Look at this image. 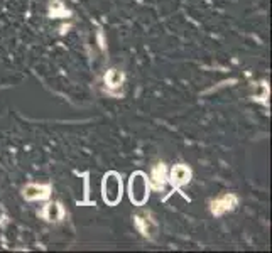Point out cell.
<instances>
[{
    "label": "cell",
    "mask_w": 272,
    "mask_h": 253,
    "mask_svg": "<svg viewBox=\"0 0 272 253\" xmlns=\"http://www.w3.org/2000/svg\"><path fill=\"white\" fill-rule=\"evenodd\" d=\"M49 11H51V16L52 17H66L68 16V11L65 9V6H63V4L60 2V0H55V2H51Z\"/></svg>",
    "instance_id": "cell-10"
},
{
    "label": "cell",
    "mask_w": 272,
    "mask_h": 253,
    "mask_svg": "<svg viewBox=\"0 0 272 253\" xmlns=\"http://www.w3.org/2000/svg\"><path fill=\"white\" fill-rule=\"evenodd\" d=\"M166 181H168V177H166V167H164V164L161 162V164L154 165L152 174H150V184H152V187L159 191V189L164 187Z\"/></svg>",
    "instance_id": "cell-7"
},
{
    "label": "cell",
    "mask_w": 272,
    "mask_h": 253,
    "mask_svg": "<svg viewBox=\"0 0 272 253\" xmlns=\"http://www.w3.org/2000/svg\"><path fill=\"white\" fill-rule=\"evenodd\" d=\"M105 81H106V85L112 86V88H117V86L122 85V81H124V75H122V73H120L119 70H110L108 73H106Z\"/></svg>",
    "instance_id": "cell-9"
},
{
    "label": "cell",
    "mask_w": 272,
    "mask_h": 253,
    "mask_svg": "<svg viewBox=\"0 0 272 253\" xmlns=\"http://www.w3.org/2000/svg\"><path fill=\"white\" fill-rule=\"evenodd\" d=\"M129 198L135 206H142L149 199V182L144 172H134L129 179Z\"/></svg>",
    "instance_id": "cell-2"
},
{
    "label": "cell",
    "mask_w": 272,
    "mask_h": 253,
    "mask_svg": "<svg viewBox=\"0 0 272 253\" xmlns=\"http://www.w3.org/2000/svg\"><path fill=\"white\" fill-rule=\"evenodd\" d=\"M255 100H265L267 96H269V90H267L265 83H260V85H257V91H255Z\"/></svg>",
    "instance_id": "cell-11"
},
{
    "label": "cell",
    "mask_w": 272,
    "mask_h": 253,
    "mask_svg": "<svg viewBox=\"0 0 272 253\" xmlns=\"http://www.w3.org/2000/svg\"><path fill=\"white\" fill-rule=\"evenodd\" d=\"M235 206H237V196H233V194H223V196H220L211 203V213L215 216H222L225 213L232 211Z\"/></svg>",
    "instance_id": "cell-3"
},
{
    "label": "cell",
    "mask_w": 272,
    "mask_h": 253,
    "mask_svg": "<svg viewBox=\"0 0 272 253\" xmlns=\"http://www.w3.org/2000/svg\"><path fill=\"white\" fill-rule=\"evenodd\" d=\"M191 179V171L189 167H186L184 164H178L171 169V174H169V181L174 187H181L184 184L189 182Z\"/></svg>",
    "instance_id": "cell-4"
},
{
    "label": "cell",
    "mask_w": 272,
    "mask_h": 253,
    "mask_svg": "<svg viewBox=\"0 0 272 253\" xmlns=\"http://www.w3.org/2000/svg\"><path fill=\"white\" fill-rule=\"evenodd\" d=\"M24 198L29 201H37V199H47L51 196V187L49 186H37V184H29L24 187Z\"/></svg>",
    "instance_id": "cell-5"
},
{
    "label": "cell",
    "mask_w": 272,
    "mask_h": 253,
    "mask_svg": "<svg viewBox=\"0 0 272 253\" xmlns=\"http://www.w3.org/2000/svg\"><path fill=\"white\" fill-rule=\"evenodd\" d=\"M42 216H44L47 221H52V223L60 221L61 218H63V208H61V204H60V203H51V204H47V206L44 208V211H42Z\"/></svg>",
    "instance_id": "cell-8"
},
{
    "label": "cell",
    "mask_w": 272,
    "mask_h": 253,
    "mask_svg": "<svg viewBox=\"0 0 272 253\" xmlns=\"http://www.w3.org/2000/svg\"><path fill=\"white\" fill-rule=\"evenodd\" d=\"M122 193H124L122 177L117 172L105 174L103 182H101V198H103V201L108 206H115L122 199Z\"/></svg>",
    "instance_id": "cell-1"
},
{
    "label": "cell",
    "mask_w": 272,
    "mask_h": 253,
    "mask_svg": "<svg viewBox=\"0 0 272 253\" xmlns=\"http://www.w3.org/2000/svg\"><path fill=\"white\" fill-rule=\"evenodd\" d=\"M135 225H137L140 233L147 238H152L155 235V231H157V226H155L154 220H150L147 213H139V215L135 216Z\"/></svg>",
    "instance_id": "cell-6"
}]
</instances>
